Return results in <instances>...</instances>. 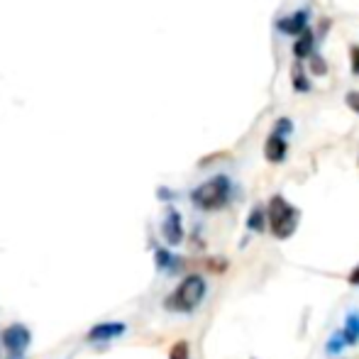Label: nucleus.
Masks as SVG:
<instances>
[{
    "label": "nucleus",
    "mask_w": 359,
    "mask_h": 359,
    "mask_svg": "<svg viewBox=\"0 0 359 359\" xmlns=\"http://www.w3.org/2000/svg\"><path fill=\"white\" fill-rule=\"evenodd\" d=\"M205 291H208V286H205L203 276L191 274V276H186V279H181V284L166 296L164 308L171 313H184V316L186 313H194L196 308L203 303Z\"/></svg>",
    "instance_id": "1"
},
{
    "label": "nucleus",
    "mask_w": 359,
    "mask_h": 359,
    "mask_svg": "<svg viewBox=\"0 0 359 359\" xmlns=\"http://www.w3.org/2000/svg\"><path fill=\"white\" fill-rule=\"evenodd\" d=\"M191 201H194L196 208L205 210V213L225 208L232 201V181L227 179V176L217 174L213 179L205 181V184L196 186V189L191 191Z\"/></svg>",
    "instance_id": "2"
},
{
    "label": "nucleus",
    "mask_w": 359,
    "mask_h": 359,
    "mask_svg": "<svg viewBox=\"0 0 359 359\" xmlns=\"http://www.w3.org/2000/svg\"><path fill=\"white\" fill-rule=\"evenodd\" d=\"M266 220H269L271 235L276 240H288L293 237V232L298 230V220H301V213L298 208H293L291 203L284 198V196H274L266 205Z\"/></svg>",
    "instance_id": "3"
},
{
    "label": "nucleus",
    "mask_w": 359,
    "mask_h": 359,
    "mask_svg": "<svg viewBox=\"0 0 359 359\" xmlns=\"http://www.w3.org/2000/svg\"><path fill=\"white\" fill-rule=\"evenodd\" d=\"M0 342L8 352V359H25L29 345H32V332L22 323H13L0 332Z\"/></svg>",
    "instance_id": "4"
},
{
    "label": "nucleus",
    "mask_w": 359,
    "mask_h": 359,
    "mask_svg": "<svg viewBox=\"0 0 359 359\" xmlns=\"http://www.w3.org/2000/svg\"><path fill=\"white\" fill-rule=\"evenodd\" d=\"M184 217L176 208H169L164 215V220H161V237H164L166 242H169L171 247L181 245L184 242Z\"/></svg>",
    "instance_id": "5"
},
{
    "label": "nucleus",
    "mask_w": 359,
    "mask_h": 359,
    "mask_svg": "<svg viewBox=\"0 0 359 359\" xmlns=\"http://www.w3.org/2000/svg\"><path fill=\"white\" fill-rule=\"evenodd\" d=\"M128 332V325L120 320H108V323H98L88 330L86 340L88 342H113V340H120V337Z\"/></svg>",
    "instance_id": "6"
},
{
    "label": "nucleus",
    "mask_w": 359,
    "mask_h": 359,
    "mask_svg": "<svg viewBox=\"0 0 359 359\" xmlns=\"http://www.w3.org/2000/svg\"><path fill=\"white\" fill-rule=\"evenodd\" d=\"M276 27H279L284 34H288V37H301V34L308 29V13L306 10L291 13L288 18H281L279 22H276Z\"/></svg>",
    "instance_id": "7"
},
{
    "label": "nucleus",
    "mask_w": 359,
    "mask_h": 359,
    "mask_svg": "<svg viewBox=\"0 0 359 359\" xmlns=\"http://www.w3.org/2000/svg\"><path fill=\"white\" fill-rule=\"evenodd\" d=\"M286 154H288V142H286V137H281V135L271 133V135H269V140H266V144H264V156H266V161H269V164H281V161L286 159Z\"/></svg>",
    "instance_id": "8"
},
{
    "label": "nucleus",
    "mask_w": 359,
    "mask_h": 359,
    "mask_svg": "<svg viewBox=\"0 0 359 359\" xmlns=\"http://www.w3.org/2000/svg\"><path fill=\"white\" fill-rule=\"evenodd\" d=\"M154 262H156V269L159 271H166V274H176L181 266V259L176 255H171L169 250H156L154 252Z\"/></svg>",
    "instance_id": "9"
},
{
    "label": "nucleus",
    "mask_w": 359,
    "mask_h": 359,
    "mask_svg": "<svg viewBox=\"0 0 359 359\" xmlns=\"http://www.w3.org/2000/svg\"><path fill=\"white\" fill-rule=\"evenodd\" d=\"M342 337H345L347 345H357L359 342V311L347 313L345 327H342Z\"/></svg>",
    "instance_id": "10"
},
{
    "label": "nucleus",
    "mask_w": 359,
    "mask_h": 359,
    "mask_svg": "<svg viewBox=\"0 0 359 359\" xmlns=\"http://www.w3.org/2000/svg\"><path fill=\"white\" fill-rule=\"evenodd\" d=\"M313 44H316V37H313L311 29H306V32L296 39V44H293V54H296V59L313 57V54H316L313 52Z\"/></svg>",
    "instance_id": "11"
},
{
    "label": "nucleus",
    "mask_w": 359,
    "mask_h": 359,
    "mask_svg": "<svg viewBox=\"0 0 359 359\" xmlns=\"http://www.w3.org/2000/svg\"><path fill=\"white\" fill-rule=\"evenodd\" d=\"M266 222H269L266 220V210L262 208V205H255L250 217H247V230L250 232H264Z\"/></svg>",
    "instance_id": "12"
},
{
    "label": "nucleus",
    "mask_w": 359,
    "mask_h": 359,
    "mask_svg": "<svg viewBox=\"0 0 359 359\" xmlns=\"http://www.w3.org/2000/svg\"><path fill=\"white\" fill-rule=\"evenodd\" d=\"M291 81H293V88H296L298 93H308V90H311V81L306 79L301 64H293L291 67Z\"/></svg>",
    "instance_id": "13"
},
{
    "label": "nucleus",
    "mask_w": 359,
    "mask_h": 359,
    "mask_svg": "<svg viewBox=\"0 0 359 359\" xmlns=\"http://www.w3.org/2000/svg\"><path fill=\"white\" fill-rule=\"evenodd\" d=\"M345 347H347V342H345V337H342V330H340V332H335L330 340H327L325 352H327V357H335V355H340Z\"/></svg>",
    "instance_id": "14"
},
{
    "label": "nucleus",
    "mask_w": 359,
    "mask_h": 359,
    "mask_svg": "<svg viewBox=\"0 0 359 359\" xmlns=\"http://www.w3.org/2000/svg\"><path fill=\"white\" fill-rule=\"evenodd\" d=\"M189 355H191V350H189V342L186 340L174 342L169 350V359H189Z\"/></svg>",
    "instance_id": "15"
},
{
    "label": "nucleus",
    "mask_w": 359,
    "mask_h": 359,
    "mask_svg": "<svg viewBox=\"0 0 359 359\" xmlns=\"http://www.w3.org/2000/svg\"><path fill=\"white\" fill-rule=\"evenodd\" d=\"M311 69H313V74L325 76V74H327V64H325V59H323L320 54H313V57H311Z\"/></svg>",
    "instance_id": "16"
},
{
    "label": "nucleus",
    "mask_w": 359,
    "mask_h": 359,
    "mask_svg": "<svg viewBox=\"0 0 359 359\" xmlns=\"http://www.w3.org/2000/svg\"><path fill=\"white\" fill-rule=\"evenodd\" d=\"M274 133H276V135H281V137H286V135H291V133H293V123H291V120H288V118L276 120Z\"/></svg>",
    "instance_id": "17"
},
{
    "label": "nucleus",
    "mask_w": 359,
    "mask_h": 359,
    "mask_svg": "<svg viewBox=\"0 0 359 359\" xmlns=\"http://www.w3.org/2000/svg\"><path fill=\"white\" fill-rule=\"evenodd\" d=\"M345 103H347V108H350L352 113L359 115V90H350V93H347V98H345Z\"/></svg>",
    "instance_id": "18"
},
{
    "label": "nucleus",
    "mask_w": 359,
    "mask_h": 359,
    "mask_svg": "<svg viewBox=\"0 0 359 359\" xmlns=\"http://www.w3.org/2000/svg\"><path fill=\"white\" fill-rule=\"evenodd\" d=\"M350 62H352V74L359 76V47L357 44L350 49Z\"/></svg>",
    "instance_id": "19"
},
{
    "label": "nucleus",
    "mask_w": 359,
    "mask_h": 359,
    "mask_svg": "<svg viewBox=\"0 0 359 359\" xmlns=\"http://www.w3.org/2000/svg\"><path fill=\"white\" fill-rule=\"evenodd\" d=\"M347 281H350L352 286H359V266L352 269V274H350V279H347Z\"/></svg>",
    "instance_id": "20"
},
{
    "label": "nucleus",
    "mask_w": 359,
    "mask_h": 359,
    "mask_svg": "<svg viewBox=\"0 0 359 359\" xmlns=\"http://www.w3.org/2000/svg\"><path fill=\"white\" fill-rule=\"evenodd\" d=\"M159 198H174V194H171V191L169 189H159Z\"/></svg>",
    "instance_id": "21"
}]
</instances>
